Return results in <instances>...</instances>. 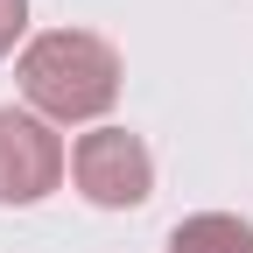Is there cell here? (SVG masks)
<instances>
[{
  "label": "cell",
  "mask_w": 253,
  "mask_h": 253,
  "mask_svg": "<svg viewBox=\"0 0 253 253\" xmlns=\"http://www.w3.org/2000/svg\"><path fill=\"white\" fill-rule=\"evenodd\" d=\"M14 78L28 113H42L49 126H84V120H106L120 99V49L91 28H42L21 42Z\"/></svg>",
  "instance_id": "cell-1"
},
{
  "label": "cell",
  "mask_w": 253,
  "mask_h": 253,
  "mask_svg": "<svg viewBox=\"0 0 253 253\" xmlns=\"http://www.w3.org/2000/svg\"><path fill=\"white\" fill-rule=\"evenodd\" d=\"M71 176L84 190V204H99V211H134V204L155 197V155L126 126H91V134H78Z\"/></svg>",
  "instance_id": "cell-2"
},
{
  "label": "cell",
  "mask_w": 253,
  "mask_h": 253,
  "mask_svg": "<svg viewBox=\"0 0 253 253\" xmlns=\"http://www.w3.org/2000/svg\"><path fill=\"white\" fill-rule=\"evenodd\" d=\"M56 183H63V134L28 106H0V204H42Z\"/></svg>",
  "instance_id": "cell-3"
},
{
  "label": "cell",
  "mask_w": 253,
  "mask_h": 253,
  "mask_svg": "<svg viewBox=\"0 0 253 253\" xmlns=\"http://www.w3.org/2000/svg\"><path fill=\"white\" fill-rule=\"evenodd\" d=\"M169 253H253V225L239 211H197L169 232Z\"/></svg>",
  "instance_id": "cell-4"
},
{
  "label": "cell",
  "mask_w": 253,
  "mask_h": 253,
  "mask_svg": "<svg viewBox=\"0 0 253 253\" xmlns=\"http://www.w3.org/2000/svg\"><path fill=\"white\" fill-rule=\"evenodd\" d=\"M21 28H28V0H0V56L21 42Z\"/></svg>",
  "instance_id": "cell-5"
}]
</instances>
